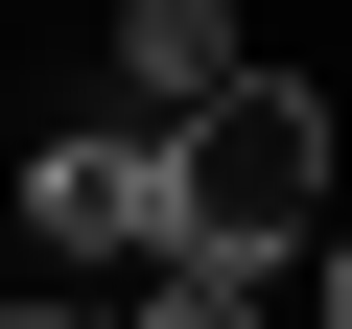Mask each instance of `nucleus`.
I'll return each instance as SVG.
<instances>
[{"label": "nucleus", "instance_id": "1", "mask_svg": "<svg viewBox=\"0 0 352 329\" xmlns=\"http://www.w3.org/2000/svg\"><path fill=\"white\" fill-rule=\"evenodd\" d=\"M329 212H352V141H329L305 71H235V94L164 118V259H258V282H305Z\"/></svg>", "mask_w": 352, "mask_h": 329}, {"label": "nucleus", "instance_id": "2", "mask_svg": "<svg viewBox=\"0 0 352 329\" xmlns=\"http://www.w3.org/2000/svg\"><path fill=\"white\" fill-rule=\"evenodd\" d=\"M0 189H24V259H47V282H141V259H164V118L94 94V118H47L24 164H0Z\"/></svg>", "mask_w": 352, "mask_h": 329}, {"label": "nucleus", "instance_id": "3", "mask_svg": "<svg viewBox=\"0 0 352 329\" xmlns=\"http://www.w3.org/2000/svg\"><path fill=\"white\" fill-rule=\"evenodd\" d=\"M258 47H235V0H94V94L118 118H188V94H235Z\"/></svg>", "mask_w": 352, "mask_h": 329}, {"label": "nucleus", "instance_id": "4", "mask_svg": "<svg viewBox=\"0 0 352 329\" xmlns=\"http://www.w3.org/2000/svg\"><path fill=\"white\" fill-rule=\"evenodd\" d=\"M305 282H258V259H141L118 282V329H282Z\"/></svg>", "mask_w": 352, "mask_h": 329}, {"label": "nucleus", "instance_id": "5", "mask_svg": "<svg viewBox=\"0 0 352 329\" xmlns=\"http://www.w3.org/2000/svg\"><path fill=\"white\" fill-rule=\"evenodd\" d=\"M0 329H118V306H94V282H0Z\"/></svg>", "mask_w": 352, "mask_h": 329}, {"label": "nucleus", "instance_id": "6", "mask_svg": "<svg viewBox=\"0 0 352 329\" xmlns=\"http://www.w3.org/2000/svg\"><path fill=\"white\" fill-rule=\"evenodd\" d=\"M305 306H329V329H352V212H329V235H305Z\"/></svg>", "mask_w": 352, "mask_h": 329}, {"label": "nucleus", "instance_id": "7", "mask_svg": "<svg viewBox=\"0 0 352 329\" xmlns=\"http://www.w3.org/2000/svg\"><path fill=\"white\" fill-rule=\"evenodd\" d=\"M282 329H329V306H282Z\"/></svg>", "mask_w": 352, "mask_h": 329}]
</instances>
